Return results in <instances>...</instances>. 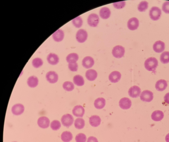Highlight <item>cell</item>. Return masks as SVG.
I'll return each mask as SVG.
<instances>
[{"mask_svg": "<svg viewBox=\"0 0 169 142\" xmlns=\"http://www.w3.org/2000/svg\"><path fill=\"white\" fill-rule=\"evenodd\" d=\"M158 65V61L155 57H150L147 59L144 62V67L149 71H155Z\"/></svg>", "mask_w": 169, "mask_h": 142, "instance_id": "6da1fadb", "label": "cell"}, {"mask_svg": "<svg viewBox=\"0 0 169 142\" xmlns=\"http://www.w3.org/2000/svg\"><path fill=\"white\" fill-rule=\"evenodd\" d=\"M149 16L153 21H156L159 19L162 15L160 8L157 7H153L149 11Z\"/></svg>", "mask_w": 169, "mask_h": 142, "instance_id": "7a4b0ae2", "label": "cell"}, {"mask_svg": "<svg viewBox=\"0 0 169 142\" xmlns=\"http://www.w3.org/2000/svg\"><path fill=\"white\" fill-rule=\"evenodd\" d=\"M125 48L121 45H116L112 49V53L114 57L120 58L123 57L125 54Z\"/></svg>", "mask_w": 169, "mask_h": 142, "instance_id": "3957f363", "label": "cell"}, {"mask_svg": "<svg viewBox=\"0 0 169 142\" xmlns=\"http://www.w3.org/2000/svg\"><path fill=\"white\" fill-rule=\"evenodd\" d=\"M88 24L90 26L92 27H96L97 26L99 22H100V18L98 15L96 13H92L89 15L87 19Z\"/></svg>", "mask_w": 169, "mask_h": 142, "instance_id": "277c9868", "label": "cell"}, {"mask_svg": "<svg viewBox=\"0 0 169 142\" xmlns=\"http://www.w3.org/2000/svg\"><path fill=\"white\" fill-rule=\"evenodd\" d=\"M88 33L84 29H80L77 31L76 38L80 43H83L88 38Z\"/></svg>", "mask_w": 169, "mask_h": 142, "instance_id": "5b68a950", "label": "cell"}, {"mask_svg": "<svg viewBox=\"0 0 169 142\" xmlns=\"http://www.w3.org/2000/svg\"><path fill=\"white\" fill-rule=\"evenodd\" d=\"M61 121L63 126L66 127L71 126L74 122V118L72 115L66 114L62 117Z\"/></svg>", "mask_w": 169, "mask_h": 142, "instance_id": "8992f818", "label": "cell"}, {"mask_svg": "<svg viewBox=\"0 0 169 142\" xmlns=\"http://www.w3.org/2000/svg\"><path fill=\"white\" fill-rule=\"evenodd\" d=\"M140 98L143 101L150 102L153 99V93L151 91L148 90L143 91L140 94Z\"/></svg>", "mask_w": 169, "mask_h": 142, "instance_id": "52a82bcc", "label": "cell"}, {"mask_svg": "<svg viewBox=\"0 0 169 142\" xmlns=\"http://www.w3.org/2000/svg\"><path fill=\"white\" fill-rule=\"evenodd\" d=\"M46 79L50 84H55L59 80V76L54 71H49L46 74Z\"/></svg>", "mask_w": 169, "mask_h": 142, "instance_id": "ba28073f", "label": "cell"}, {"mask_svg": "<svg viewBox=\"0 0 169 142\" xmlns=\"http://www.w3.org/2000/svg\"><path fill=\"white\" fill-rule=\"evenodd\" d=\"M127 26L130 30H136L139 26V21L136 17H133L129 20L127 23Z\"/></svg>", "mask_w": 169, "mask_h": 142, "instance_id": "9c48e42d", "label": "cell"}, {"mask_svg": "<svg viewBox=\"0 0 169 142\" xmlns=\"http://www.w3.org/2000/svg\"><path fill=\"white\" fill-rule=\"evenodd\" d=\"M128 93L130 97L132 98H137L140 95L141 89L138 86L134 85L129 89Z\"/></svg>", "mask_w": 169, "mask_h": 142, "instance_id": "30bf717a", "label": "cell"}, {"mask_svg": "<svg viewBox=\"0 0 169 142\" xmlns=\"http://www.w3.org/2000/svg\"><path fill=\"white\" fill-rule=\"evenodd\" d=\"M132 106V101L127 97L122 98L119 101V106L123 110H128Z\"/></svg>", "mask_w": 169, "mask_h": 142, "instance_id": "8fae6325", "label": "cell"}, {"mask_svg": "<svg viewBox=\"0 0 169 142\" xmlns=\"http://www.w3.org/2000/svg\"><path fill=\"white\" fill-rule=\"evenodd\" d=\"M72 113L76 117H83L85 114V109L81 105H77L73 108Z\"/></svg>", "mask_w": 169, "mask_h": 142, "instance_id": "7c38bea8", "label": "cell"}, {"mask_svg": "<svg viewBox=\"0 0 169 142\" xmlns=\"http://www.w3.org/2000/svg\"><path fill=\"white\" fill-rule=\"evenodd\" d=\"M154 51L157 53H161L164 52L165 48V44L164 42L158 41L154 44L153 46Z\"/></svg>", "mask_w": 169, "mask_h": 142, "instance_id": "4fadbf2b", "label": "cell"}, {"mask_svg": "<svg viewBox=\"0 0 169 142\" xmlns=\"http://www.w3.org/2000/svg\"><path fill=\"white\" fill-rule=\"evenodd\" d=\"M37 123L39 126L42 128H47L49 127L50 121L46 117H41L38 120Z\"/></svg>", "mask_w": 169, "mask_h": 142, "instance_id": "5bb4252c", "label": "cell"}, {"mask_svg": "<svg viewBox=\"0 0 169 142\" xmlns=\"http://www.w3.org/2000/svg\"><path fill=\"white\" fill-rule=\"evenodd\" d=\"M95 64L94 59L91 56H86L84 58L82 61V65L84 68L90 69L94 66Z\"/></svg>", "mask_w": 169, "mask_h": 142, "instance_id": "9a60e30c", "label": "cell"}, {"mask_svg": "<svg viewBox=\"0 0 169 142\" xmlns=\"http://www.w3.org/2000/svg\"><path fill=\"white\" fill-rule=\"evenodd\" d=\"M47 61L49 64L55 65L59 63V58L56 54L50 53L47 56Z\"/></svg>", "mask_w": 169, "mask_h": 142, "instance_id": "2e32d148", "label": "cell"}, {"mask_svg": "<svg viewBox=\"0 0 169 142\" xmlns=\"http://www.w3.org/2000/svg\"><path fill=\"white\" fill-rule=\"evenodd\" d=\"M24 107L23 105L21 104H17L14 105L12 109V112L13 115H21L24 112Z\"/></svg>", "mask_w": 169, "mask_h": 142, "instance_id": "e0dca14e", "label": "cell"}, {"mask_svg": "<svg viewBox=\"0 0 169 142\" xmlns=\"http://www.w3.org/2000/svg\"><path fill=\"white\" fill-rule=\"evenodd\" d=\"M53 39L55 42H60L63 41L64 37V33L63 31L61 29H59L53 34L52 35Z\"/></svg>", "mask_w": 169, "mask_h": 142, "instance_id": "ac0fdd59", "label": "cell"}, {"mask_svg": "<svg viewBox=\"0 0 169 142\" xmlns=\"http://www.w3.org/2000/svg\"><path fill=\"white\" fill-rule=\"evenodd\" d=\"M164 117V114L163 112L159 110L155 111L151 115V118L155 121H159L163 120Z\"/></svg>", "mask_w": 169, "mask_h": 142, "instance_id": "d6986e66", "label": "cell"}, {"mask_svg": "<svg viewBox=\"0 0 169 142\" xmlns=\"http://www.w3.org/2000/svg\"><path fill=\"white\" fill-rule=\"evenodd\" d=\"M121 73L118 71H113L109 76V80L112 83H116L120 80Z\"/></svg>", "mask_w": 169, "mask_h": 142, "instance_id": "ffe728a7", "label": "cell"}, {"mask_svg": "<svg viewBox=\"0 0 169 142\" xmlns=\"http://www.w3.org/2000/svg\"><path fill=\"white\" fill-rule=\"evenodd\" d=\"M168 86L167 81L164 80H160L156 82L155 88L159 91H163Z\"/></svg>", "mask_w": 169, "mask_h": 142, "instance_id": "44dd1931", "label": "cell"}, {"mask_svg": "<svg viewBox=\"0 0 169 142\" xmlns=\"http://www.w3.org/2000/svg\"><path fill=\"white\" fill-rule=\"evenodd\" d=\"M86 77L90 81H94L96 79L97 73L96 71L94 69H89L86 72Z\"/></svg>", "mask_w": 169, "mask_h": 142, "instance_id": "7402d4cb", "label": "cell"}, {"mask_svg": "<svg viewBox=\"0 0 169 142\" xmlns=\"http://www.w3.org/2000/svg\"><path fill=\"white\" fill-rule=\"evenodd\" d=\"M111 11L109 8L103 7L101 8L100 11V16L103 19H107L110 16Z\"/></svg>", "mask_w": 169, "mask_h": 142, "instance_id": "603a6c76", "label": "cell"}, {"mask_svg": "<svg viewBox=\"0 0 169 142\" xmlns=\"http://www.w3.org/2000/svg\"><path fill=\"white\" fill-rule=\"evenodd\" d=\"M89 122L92 126L97 127L101 124V119L99 116L94 115L90 117Z\"/></svg>", "mask_w": 169, "mask_h": 142, "instance_id": "cb8c5ba5", "label": "cell"}, {"mask_svg": "<svg viewBox=\"0 0 169 142\" xmlns=\"http://www.w3.org/2000/svg\"><path fill=\"white\" fill-rule=\"evenodd\" d=\"M39 80L37 77L32 76L28 79L27 85L29 87L34 88L38 85Z\"/></svg>", "mask_w": 169, "mask_h": 142, "instance_id": "d4e9b609", "label": "cell"}, {"mask_svg": "<svg viewBox=\"0 0 169 142\" xmlns=\"http://www.w3.org/2000/svg\"><path fill=\"white\" fill-rule=\"evenodd\" d=\"M106 100L103 98H98L95 101L94 106L97 109H102L106 106Z\"/></svg>", "mask_w": 169, "mask_h": 142, "instance_id": "484cf974", "label": "cell"}, {"mask_svg": "<svg viewBox=\"0 0 169 142\" xmlns=\"http://www.w3.org/2000/svg\"><path fill=\"white\" fill-rule=\"evenodd\" d=\"M61 139L64 142H69L73 139V135L70 131H64L61 135Z\"/></svg>", "mask_w": 169, "mask_h": 142, "instance_id": "4316f807", "label": "cell"}, {"mask_svg": "<svg viewBox=\"0 0 169 142\" xmlns=\"http://www.w3.org/2000/svg\"><path fill=\"white\" fill-rule=\"evenodd\" d=\"M73 82L75 85L78 86H81L84 85L85 81L83 76L81 75H76L73 78Z\"/></svg>", "mask_w": 169, "mask_h": 142, "instance_id": "83f0119b", "label": "cell"}, {"mask_svg": "<svg viewBox=\"0 0 169 142\" xmlns=\"http://www.w3.org/2000/svg\"><path fill=\"white\" fill-rule=\"evenodd\" d=\"M79 59V56L76 53H72L67 55L66 61L68 63H76Z\"/></svg>", "mask_w": 169, "mask_h": 142, "instance_id": "f1b7e54d", "label": "cell"}, {"mask_svg": "<svg viewBox=\"0 0 169 142\" xmlns=\"http://www.w3.org/2000/svg\"><path fill=\"white\" fill-rule=\"evenodd\" d=\"M74 126L76 128L78 129H83L85 126V122L83 118H78L75 121Z\"/></svg>", "mask_w": 169, "mask_h": 142, "instance_id": "f546056e", "label": "cell"}, {"mask_svg": "<svg viewBox=\"0 0 169 142\" xmlns=\"http://www.w3.org/2000/svg\"><path fill=\"white\" fill-rule=\"evenodd\" d=\"M73 25L77 28H81L83 25V20L81 16H78L73 19L72 21Z\"/></svg>", "mask_w": 169, "mask_h": 142, "instance_id": "4dcf8cb0", "label": "cell"}, {"mask_svg": "<svg viewBox=\"0 0 169 142\" xmlns=\"http://www.w3.org/2000/svg\"><path fill=\"white\" fill-rule=\"evenodd\" d=\"M74 85L71 81H65L63 84V88L67 91H71L74 89Z\"/></svg>", "mask_w": 169, "mask_h": 142, "instance_id": "1f68e13d", "label": "cell"}, {"mask_svg": "<svg viewBox=\"0 0 169 142\" xmlns=\"http://www.w3.org/2000/svg\"><path fill=\"white\" fill-rule=\"evenodd\" d=\"M160 61L163 64L169 63V52H163L160 55Z\"/></svg>", "mask_w": 169, "mask_h": 142, "instance_id": "d6a6232c", "label": "cell"}, {"mask_svg": "<svg viewBox=\"0 0 169 142\" xmlns=\"http://www.w3.org/2000/svg\"><path fill=\"white\" fill-rule=\"evenodd\" d=\"M148 7V2L142 1L138 5V9L140 12L145 11Z\"/></svg>", "mask_w": 169, "mask_h": 142, "instance_id": "836d02e7", "label": "cell"}, {"mask_svg": "<svg viewBox=\"0 0 169 142\" xmlns=\"http://www.w3.org/2000/svg\"><path fill=\"white\" fill-rule=\"evenodd\" d=\"M43 64V61L42 59L40 58H36L34 59L32 61V65L35 68H38L41 67Z\"/></svg>", "mask_w": 169, "mask_h": 142, "instance_id": "e575fe53", "label": "cell"}, {"mask_svg": "<svg viewBox=\"0 0 169 142\" xmlns=\"http://www.w3.org/2000/svg\"><path fill=\"white\" fill-rule=\"evenodd\" d=\"M50 127L54 131L59 130L61 127V123L57 120L53 121L50 123Z\"/></svg>", "mask_w": 169, "mask_h": 142, "instance_id": "d590c367", "label": "cell"}, {"mask_svg": "<svg viewBox=\"0 0 169 142\" xmlns=\"http://www.w3.org/2000/svg\"><path fill=\"white\" fill-rule=\"evenodd\" d=\"M75 140L76 142H86L87 141L86 136L83 133H79L76 136Z\"/></svg>", "mask_w": 169, "mask_h": 142, "instance_id": "8d00e7d4", "label": "cell"}, {"mask_svg": "<svg viewBox=\"0 0 169 142\" xmlns=\"http://www.w3.org/2000/svg\"><path fill=\"white\" fill-rule=\"evenodd\" d=\"M113 6L117 9H122L125 7L126 2L124 1L119 2H114L113 4Z\"/></svg>", "mask_w": 169, "mask_h": 142, "instance_id": "74e56055", "label": "cell"}, {"mask_svg": "<svg viewBox=\"0 0 169 142\" xmlns=\"http://www.w3.org/2000/svg\"><path fill=\"white\" fill-rule=\"evenodd\" d=\"M69 69L72 72H76L78 70V65L76 63H72L68 64Z\"/></svg>", "mask_w": 169, "mask_h": 142, "instance_id": "f35d334b", "label": "cell"}, {"mask_svg": "<svg viewBox=\"0 0 169 142\" xmlns=\"http://www.w3.org/2000/svg\"><path fill=\"white\" fill-rule=\"evenodd\" d=\"M162 11L165 13L169 14V1L165 2H164L162 6Z\"/></svg>", "mask_w": 169, "mask_h": 142, "instance_id": "ab89813d", "label": "cell"}, {"mask_svg": "<svg viewBox=\"0 0 169 142\" xmlns=\"http://www.w3.org/2000/svg\"><path fill=\"white\" fill-rule=\"evenodd\" d=\"M87 142H98V140L96 138L93 136H91L88 139Z\"/></svg>", "mask_w": 169, "mask_h": 142, "instance_id": "60d3db41", "label": "cell"}, {"mask_svg": "<svg viewBox=\"0 0 169 142\" xmlns=\"http://www.w3.org/2000/svg\"><path fill=\"white\" fill-rule=\"evenodd\" d=\"M164 100L165 102L167 103V104H169V92L167 93L165 95L164 97Z\"/></svg>", "mask_w": 169, "mask_h": 142, "instance_id": "b9f144b4", "label": "cell"}, {"mask_svg": "<svg viewBox=\"0 0 169 142\" xmlns=\"http://www.w3.org/2000/svg\"><path fill=\"white\" fill-rule=\"evenodd\" d=\"M165 140L166 142H169V133L166 136Z\"/></svg>", "mask_w": 169, "mask_h": 142, "instance_id": "7bdbcfd3", "label": "cell"}, {"mask_svg": "<svg viewBox=\"0 0 169 142\" xmlns=\"http://www.w3.org/2000/svg\"></svg>", "mask_w": 169, "mask_h": 142, "instance_id": "ee69618b", "label": "cell"}]
</instances>
